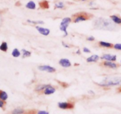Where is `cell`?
<instances>
[{
  "instance_id": "obj_21",
  "label": "cell",
  "mask_w": 121,
  "mask_h": 114,
  "mask_svg": "<svg viewBox=\"0 0 121 114\" xmlns=\"http://www.w3.org/2000/svg\"><path fill=\"white\" fill-rule=\"evenodd\" d=\"M27 23H30V24H34V25H36V24H44V22L42 20L35 21V20H27Z\"/></svg>"
},
{
  "instance_id": "obj_12",
  "label": "cell",
  "mask_w": 121,
  "mask_h": 114,
  "mask_svg": "<svg viewBox=\"0 0 121 114\" xmlns=\"http://www.w3.org/2000/svg\"><path fill=\"white\" fill-rule=\"evenodd\" d=\"M100 57L97 55H93L91 57L87 58L86 61L87 62H96L99 60Z\"/></svg>"
},
{
  "instance_id": "obj_17",
  "label": "cell",
  "mask_w": 121,
  "mask_h": 114,
  "mask_svg": "<svg viewBox=\"0 0 121 114\" xmlns=\"http://www.w3.org/2000/svg\"><path fill=\"white\" fill-rule=\"evenodd\" d=\"M22 57H23V58H27V57H30V56H31V54H32L31 52L25 49H22Z\"/></svg>"
},
{
  "instance_id": "obj_24",
  "label": "cell",
  "mask_w": 121,
  "mask_h": 114,
  "mask_svg": "<svg viewBox=\"0 0 121 114\" xmlns=\"http://www.w3.org/2000/svg\"><path fill=\"white\" fill-rule=\"evenodd\" d=\"M65 7V5L64 4L63 2H58V3H56L55 4V9H63V8H64Z\"/></svg>"
},
{
  "instance_id": "obj_7",
  "label": "cell",
  "mask_w": 121,
  "mask_h": 114,
  "mask_svg": "<svg viewBox=\"0 0 121 114\" xmlns=\"http://www.w3.org/2000/svg\"><path fill=\"white\" fill-rule=\"evenodd\" d=\"M100 58L102 60H104L106 61H112V62H114V61H116V55H110V54H104L100 57Z\"/></svg>"
},
{
  "instance_id": "obj_1",
  "label": "cell",
  "mask_w": 121,
  "mask_h": 114,
  "mask_svg": "<svg viewBox=\"0 0 121 114\" xmlns=\"http://www.w3.org/2000/svg\"><path fill=\"white\" fill-rule=\"evenodd\" d=\"M93 27L95 29L104 31H114L116 29V25L112 20L107 18L99 17L93 21Z\"/></svg>"
},
{
  "instance_id": "obj_31",
  "label": "cell",
  "mask_w": 121,
  "mask_h": 114,
  "mask_svg": "<svg viewBox=\"0 0 121 114\" xmlns=\"http://www.w3.org/2000/svg\"><path fill=\"white\" fill-rule=\"evenodd\" d=\"M4 105V102L3 101L0 100V108H3Z\"/></svg>"
},
{
  "instance_id": "obj_10",
  "label": "cell",
  "mask_w": 121,
  "mask_h": 114,
  "mask_svg": "<svg viewBox=\"0 0 121 114\" xmlns=\"http://www.w3.org/2000/svg\"><path fill=\"white\" fill-rule=\"evenodd\" d=\"M59 64L64 68H68L71 66V61L67 58L60 59L59 61Z\"/></svg>"
},
{
  "instance_id": "obj_34",
  "label": "cell",
  "mask_w": 121,
  "mask_h": 114,
  "mask_svg": "<svg viewBox=\"0 0 121 114\" xmlns=\"http://www.w3.org/2000/svg\"><path fill=\"white\" fill-rule=\"evenodd\" d=\"M81 1H86V0H81Z\"/></svg>"
},
{
  "instance_id": "obj_28",
  "label": "cell",
  "mask_w": 121,
  "mask_h": 114,
  "mask_svg": "<svg viewBox=\"0 0 121 114\" xmlns=\"http://www.w3.org/2000/svg\"><path fill=\"white\" fill-rule=\"evenodd\" d=\"M83 51H84V52H85V53H90L91 52L90 50L88 48H86V47L84 48Z\"/></svg>"
},
{
  "instance_id": "obj_26",
  "label": "cell",
  "mask_w": 121,
  "mask_h": 114,
  "mask_svg": "<svg viewBox=\"0 0 121 114\" xmlns=\"http://www.w3.org/2000/svg\"><path fill=\"white\" fill-rule=\"evenodd\" d=\"M59 84H60V85L61 86H62L63 88H67V87L68 86V84L67 83H66L65 82H61V81H59Z\"/></svg>"
},
{
  "instance_id": "obj_22",
  "label": "cell",
  "mask_w": 121,
  "mask_h": 114,
  "mask_svg": "<svg viewBox=\"0 0 121 114\" xmlns=\"http://www.w3.org/2000/svg\"><path fill=\"white\" fill-rule=\"evenodd\" d=\"M21 55V52L17 48H15L14 49L13 51L12 52V56L13 57H15V58H17L19 57Z\"/></svg>"
},
{
  "instance_id": "obj_25",
  "label": "cell",
  "mask_w": 121,
  "mask_h": 114,
  "mask_svg": "<svg viewBox=\"0 0 121 114\" xmlns=\"http://www.w3.org/2000/svg\"><path fill=\"white\" fill-rule=\"evenodd\" d=\"M113 48L115 49L121 51V44H116L113 45Z\"/></svg>"
},
{
  "instance_id": "obj_4",
  "label": "cell",
  "mask_w": 121,
  "mask_h": 114,
  "mask_svg": "<svg viewBox=\"0 0 121 114\" xmlns=\"http://www.w3.org/2000/svg\"><path fill=\"white\" fill-rule=\"evenodd\" d=\"M71 20L72 19L69 17H65V18L62 19V22L60 23L59 29H60V31H62L64 33V36H67L68 35V32H67V29L69 23L71 22Z\"/></svg>"
},
{
  "instance_id": "obj_6",
  "label": "cell",
  "mask_w": 121,
  "mask_h": 114,
  "mask_svg": "<svg viewBox=\"0 0 121 114\" xmlns=\"http://www.w3.org/2000/svg\"><path fill=\"white\" fill-rule=\"evenodd\" d=\"M58 106L62 109H71L74 108V105L73 103L69 102H59L58 103Z\"/></svg>"
},
{
  "instance_id": "obj_18",
  "label": "cell",
  "mask_w": 121,
  "mask_h": 114,
  "mask_svg": "<svg viewBox=\"0 0 121 114\" xmlns=\"http://www.w3.org/2000/svg\"><path fill=\"white\" fill-rule=\"evenodd\" d=\"M0 99L3 101H6L8 99L7 93L5 92L2 91V90H0Z\"/></svg>"
},
{
  "instance_id": "obj_11",
  "label": "cell",
  "mask_w": 121,
  "mask_h": 114,
  "mask_svg": "<svg viewBox=\"0 0 121 114\" xmlns=\"http://www.w3.org/2000/svg\"><path fill=\"white\" fill-rule=\"evenodd\" d=\"M55 92H56V89H55L53 87H52L51 84H50L48 88H46V89L43 90L44 94L46 95H51V94H53Z\"/></svg>"
},
{
  "instance_id": "obj_20",
  "label": "cell",
  "mask_w": 121,
  "mask_h": 114,
  "mask_svg": "<svg viewBox=\"0 0 121 114\" xmlns=\"http://www.w3.org/2000/svg\"><path fill=\"white\" fill-rule=\"evenodd\" d=\"M0 50L3 52H7L8 50V45L7 43L5 42H2L1 45H0Z\"/></svg>"
},
{
  "instance_id": "obj_29",
  "label": "cell",
  "mask_w": 121,
  "mask_h": 114,
  "mask_svg": "<svg viewBox=\"0 0 121 114\" xmlns=\"http://www.w3.org/2000/svg\"><path fill=\"white\" fill-rule=\"evenodd\" d=\"M38 114H49V112L45 110H40L38 112Z\"/></svg>"
},
{
  "instance_id": "obj_13",
  "label": "cell",
  "mask_w": 121,
  "mask_h": 114,
  "mask_svg": "<svg viewBox=\"0 0 121 114\" xmlns=\"http://www.w3.org/2000/svg\"><path fill=\"white\" fill-rule=\"evenodd\" d=\"M99 45L101 47L106 48H113V45L112 44L109 42H106L100 41L99 42Z\"/></svg>"
},
{
  "instance_id": "obj_15",
  "label": "cell",
  "mask_w": 121,
  "mask_h": 114,
  "mask_svg": "<svg viewBox=\"0 0 121 114\" xmlns=\"http://www.w3.org/2000/svg\"><path fill=\"white\" fill-rule=\"evenodd\" d=\"M26 7L30 10H35L36 9V4L33 1H30L26 5Z\"/></svg>"
},
{
  "instance_id": "obj_23",
  "label": "cell",
  "mask_w": 121,
  "mask_h": 114,
  "mask_svg": "<svg viewBox=\"0 0 121 114\" xmlns=\"http://www.w3.org/2000/svg\"><path fill=\"white\" fill-rule=\"evenodd\" d=\"M24 110L21 108H16L12 112V114H24Z\"/></svg>"
},
{
  "instance_id": "obj_16",
  "label": "cell",
  "mask_w": 121,
  "mask_h": 114,
  "mask_svg": "<svg viewBox=\"0 0 121 114\" xmlns=\"http://www.w3.org/2000/svg\"><path fill=\"white\" fill-rule=\"evenodd\" d=\"M50 84H40L38 86L36 87L35 88V91L36 92H41V91H43L46 88L49 86Z\"/></svg>"
},
{
  "instance_id": "obj_32",
  "label": "cell",
  "mask_w": 121,
  "mask_h": 114,
  "mask_svg": "<svg viewBox=\"0 0 121 114\" xmlns=\"http://www.w3.org/2000/svg\"><path fill=\"white\" fill-rule=\"evenodd\" d=\"M1 24H2V18H1V15H0V27H1Z\"/></svg>"
},
{
  "instance_id": "obj_33",
  "label": "cell",
  "mask_w": 121,
  "mask_h": 114,
  "mask_svg": "<svg viewBox=\"0 0 121 114\" xmlns=\"http://www.w3.org/2000/svg\"><path fill=\"white\" fill-rule=\"evenodd\" d=\"M76 53H77V54H81V52H80V49H78L77 51V52H76Z\"/></svg>"
},
{
  "instance_id": "obj_35",
  "label": "cell",
  "mask_w": 121,
  "mask_h": 114,
  "mask_svg": "<svg viewBox=\"0 0 121 114\" xmlns=\"http://www.w3.org/2000/svg\"></svg>"
},
{
  "instance_id": "obj_8",
  "label": "cell",
  "mask_w": 121,
  "mask_h": 114,
  "mask_svg": "<svg viewBox=\"0 0 121 114\" xmlns=\"http://www.w3.org/2000/svg\"><path fill=\"white\" fill-rule=\"evenodd\" d=\"M102 64L103 65V66L105 67H108V68H112V69H116L117 67H119V65L115 63L114 62H112V61H104V62H102Z\"/></svg>"
},
{
  "instance_id": "obj_27",
  "label": "cell",
  "mask_w": 121,
  "mask_h": 114,
  "mask_svg": "<svg viewBox=\"0 0 121 114\" xmlns=\"http://www.w3.org/2000/svg\"><path fill=\"white\" fill-rule=\"evenodd\" d=\"M87 40H88V41L92 42L95 40V38L94 36H90L88 37V38H87Z\"/></svg>"
},
{
  "instance_id": "obj_9",
  "label": "cell",
  "mask_w": 121,
  "mask_h": 114,
  "mask_svg": "<svg viewBox=\"0 0 121 114\" xmlns=\"http://www.w3.org/2000/svg\"><path fill=\"white\" fill-rule=\"evenodd\" d=\"M36 29H37V31L39 32V33L43 36H48L49 35L50 33V30L48 28H45L43 27L40 26H36Z\"/></svg>"
},
{
  "instance_id": "obj_2",
  "label": "cell",
  "mask_w": 121,
  "mask_h": 114,
  "mask_svg": "<svg viewBox=\"0 0 121 114\" xmlns=\"http://www.w3.org/2000/svg\"><path fill=\"white\" fill-rule=\"evenodd\" d=\"M102 87H110L117 86L121 84V77H108L100 83H96Z\"/></svg>"
},
{
  "instance_id": "obj_30",
  "label": "cell",
  "mask_w": 121,
  "mask_h": 114,
  "mask_svg": "<svg viewBox=\"0 0 121 114\" xmlns=\"http://www.w3.org/2000/svg\"><path fill=\"white\" fill-rule=\"evenodd\" d=\"M62 45H63L64 47H65V48H70V46H69L68 44H65V43L64 42H62Z\"/></svg>"
},
{
  "instance_id": "obj_5",
  "label": "cell",
  "mask_w": 121,
  "mask_h": 114,
  "mask_svg": "<svg viewBox=\"0 0 121 114\" xmlns=\"http://www.w3.org/2000/svg\"><path fill=\"white\" fill-rule=\"evenodd\" d=\"M38 69L40 71H46L49 73H53L56 71V69L54 67L50 66H46V65L39 66Z\"/></svg>"
},
{
  "instance_id": "obj_3",
  "label": "cell",
  "mask_w": 121,
  "mask_h": 114,
  "mask_svg": "<svg viewBox=\"0 0 121 114\" xmlns=\"http://www.w3.org/2000/svg\"><path fill=\"white\" fill-rule=\"evenodd\" d=\"M93 17V15L86 12H80L73 15V22L74 23H79L81 22L88 20Z\"/></svg>"
},
{
  "instance_id": "obj_14",
  "label": "cell",
  "mask_w": 121,
  "mask_h": 114,
  "mask_svg": "<svg viewBox=\"0 0 121 114\" xmlns=\"http://www.w3.org/2000/svg\"><path fill=\"white\" fill-rule=\"evenodd\" d=\"M110 17L114 23L117 24H121V17L116 15H112V16H110Z\"/></svg>"
},
{
  "instance_id": "obj_19",
  "label": "cell",
  "mask_w": 121,
  "mask_h": 114,
  "mask_svg": "<svg viewBox=\"0 0 121 114\" xmlns=\"http://www.w3.org/2000/svg\"><path fill=\"white\" fill-rule=\"evenodd\" d=\"M39 5H40V7L43 9H46L49 7V3L47 1H43L39 3Z\"/></svg>"
}]
</instances>
